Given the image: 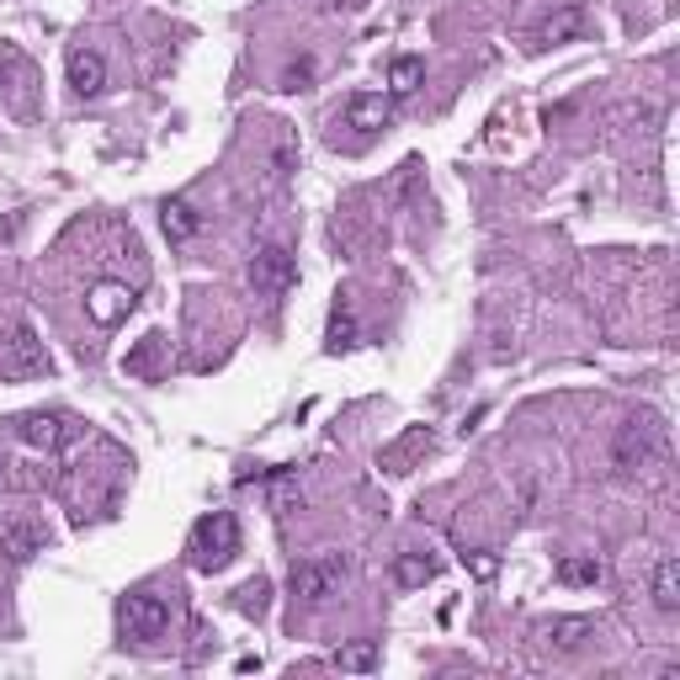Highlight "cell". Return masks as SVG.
<instances>
[{
    "label": "cell",
    "mask_w": 680,
    "mask_h": 680,
    "mask_svg": "<svg viewBox=\"0 0 680 680\" xmlns=\"http://www.w3.org/2000/svg\"><path fill=\"white\" fill-rule=\"evenodd\" d=\"M16 437L27 441V446H38V452H59L64 441L75 437V426H70L64 415H43V409H33V415L16 420Z\"/></svg>",
    "instance_id": "cell-5"
},
{
    "label": "cell",
    "mask_w": 680,
    "mask_h": 680,
    "mask_svg": "<svg viewBox=\"0 0 680 680\" xmlns=\"http://www.w3.org/2000/svg\"><path fill=\"white\" fill-rule=\"evenodd\" d=\"M70 85H75L81 96H102V91H107V64H102V53L75 48V53H70Z\"/></svg>",
    "instance_id": "cell-10"
},
{
    "label": "cell",
    "mask_w": 680,
    "mask_h": 680,
    "mask_svg": "<svg viewBox=\"0 0 680 680\" xmlns=\"http://www.w3.org/2000/svg\"><path fill=\"white\" fill-rule=\"evenodd\" d=\"M118 628H122V639H139V643L160 639L165 628H170V600L155 596V590H133L118 606Z\"/></svg>",
    "instance_id": "cell-2"
},
{
    "label": "cell",
    "mask_w": 680,
    "mask_h": 680,
    "mask_svg": "<svg viewBox=\"0 0 680 680\" xmlns=\"http://www.w3.org/2000/svg\"><path fill=\"white\" fill-rule=\"evenodd\" d=\"M420 75H426V64H420L415 53H404V59H394V70H389V91H394V96H409V91L420 85Z\"/></svg>",
    "instance_id": "cell-16"
},
{
    "label": "cell",
    "mask_w": 680,
    "mask_h": 680,
    "mask_svg": "<svg viewBox=\"0 0 680 680\" xmlns=\"http://www.w3.org/2000/svg\"><path fill=\"white\" fill-rule=\"evenodd\" d=\"M389 96H378V91H361L351 96V107H346V128H357V133H378V128H389Z\"/></svg>",
    "instance_id": "cell-8"
},
{
    "label": "cell",
    "mask_w": 680,
    "mask_h": 680,
    "mask_svg": "<svg viewBox=\"0 0 680 680\" xmlns=\"http://www.w3.org/2000/svg\"><path fill=\"white\" fill-rule=\"evenodd\" d=\"M0 537H5V553H11V559H33L43 542H48V532L33 526V521H11V526H0Z\"/></svg>",
    "instance_id": "cell-12"
},
{
    "label": "cell",
    "mask_w": 680,
    "mask_h": 680,
    "mask_svg": "<svg viewBox=\"0 0 680 680\" xmlns=\"http://www.w3.org/2000/svg\"><path fill=\"white\" fill-rule=\"evenodd\" d=\"M559 574H563V585H596V580H600V563L596 559H563Z\"/></svg>",
    "instance_id": "cell-20"
},
{
    "label": "cell",
    "mask_w": 680,
    "mask_h": 680,
    "mask_svg": "<svg viewBox=\"0 0 680 680\" xmlns=\"http://www.w3.org/2000/svg\"><path fill=\"white\" fill-rule=\"evenodd\" d=\"M235 596H240V611H255V617H261V611H266V596H272V585H266V580H250V585H240Z\"/></svg>",
    "instance_id": "cell-21"
},
{
    "label": "cell",
    "mask_w": 680,
    "mask_h": 680,
    "mask_svg": "<svg viewBox=\"0 0 680 680\" xmlns=\"http://www.w3.org/2000/svg\"><path fill=\"white\" fill-rule=\"evenodd\" d=\"M128 309H133V287H122V282H96V287L85 293V314L96 324L128 320Z\"/></svg>",
    "instance_id": "cell-6"
},
{
    "label": "cell",
    "mask_w": 680,
    "mask_h": 680,
    "mask_svg": "<svg viewBox=\"0 0 680 680\" xmlns=\"http://www.w3.org/2000/svg\"><path fill=\"white\" fill-rule=\"evenodd\" d=\"M394 580H399L404 590H420V585H431V580H437V563L420 559V553H404V559L394 563Z\"/></svg>",
    "instance_id": "cell-14"
},
{
    "label": "cell",
    "mask_w": 680,
    "mask_h": 680,
    "mask_svg": "<svg viewBox=\"0 0 680 680\" xmlns=\"http://www.w3.org/2000/svg\"><path fill=\"white\" fill-rule=\"evenodd\" d=\"M293 282H298V266H293V255H287L282 244H261V250L250 255V287H255L261 298H282Z\"/></svg>",
    "instance_id": "cell-4"
},
{
    "label": "cell",
    "mask_w": 680,
    "mask_h": 680,
    "mask_svg": "<svg viewBox=\"0 0 680 680\" xmlns=\"http://www.w3.org/2000/svg\"><path fill=\"white\" fill-rule=\"evenodd\" d=\"M357 341V320H351V309H335L330 314V351H346Z\"/></svg>",
    "instance_id": "cell-19"
},
{
    "label": "cell",
    "mask_w": 680,
    "mask_h": 680,
    "mask_svg": "<svg viewBox=\"0 0 680 680\" xmlns=\"http://www.w3.org/2000/svg\"><path fill=\"white\" fill-rule=\"evenodd\" d=\"M463 563H474L479 580H494V559H484V553H463Z\"/></svg>",
    "instance_id": "cell-22"
},
{
    "label": "cell",
    "mask_w": 680,
    "mask_h": 680,
    "mask_svg": "<svg viewBox=\"0 0 680 680\" xmlns=\"http://www.w3.org/2000/svg\"><path fill=\"white\" fill-rule=\"evenodd\" d=\"M187 553H192V569L202 574H218L224 563L240 553V521L229 516V511H213V516H202L192 526V542H187Z\"/></svg>",
    "instance_id": "cell-1"
},
{
    "label": "cell",
    "mask_w": 680,
    "mask_h": 680,
    "mask_svg": "<svg viewBox=\"0 0 680 680\" xmlns=\"http://www.w3.org/2000/svg\"><path fill=\"white\" fill-rule=\"evenodd\" d=\"M372 665H378V643L372 639H361V643H351V648L335 654V670H372Z\"/></svg>",
    "instance_id": "cell-17"
},
{
    "label": "cell",
    "mask_w": 680,
    "mask_h": 680,
    "mask_svg": "<svg viewBox=\"0 0 680 680\" xmlns=\"http://www.w3.org/2000/svg\"><path fill=\"white\" fill-rule=\"evenodd\" d=\"M0 468H5V463H0Z\"/></svg>",
    "instance_id": "cell-23"
},
{
    "label": "cell",
    "mask_w": 680,
    "mask_h": 680,
    "mask_svg": "<svg viewBox=\"0 0 680 680\" xmlns=\"http://www.w3.org/2000/svg\"><path fill=\"white\" fill-rule=\"evenodd\" d=\"M160 229H165V240H170V244H187L202 229V213L187 198H170L160 207Z\"/></svg>",
    "instance_id": "cell-9"
},
{
    "label": "cell",
    "mask_w": 680,
    "mask_h": 680,
    "mask_svg": "<svg viewBox=\"0 0 680 680\" xmlns=\"http://www.w3.org/2000/svg\"><path fill=\"white\" fill-rule=\"evenodd\" d=\"M654 600H659V611H676L680 606V563L676 559H659V569H654Z\"/></svg>",
    "instance_id": "cell-13"
},
{
    "label": "cell",
    "mask_w": 680,
    "mask_h": 680,
    "mask_svg": "<svg viewBox=\"0 0 680 680\" xmlns=\"http://www.w3.org/2000/svg\"><path fill=\"white\" fill-rule=\"evenodd\" d=\"M596 633V622H585V617H563V622H548V643H559V648H574V643H585Z\"/></svg>",
    "instance_id": "cell-15"
},
{
    "label": "cell",
    "mask_w": 680,
    "mask_h": 680,
    "mask_svg": "<svg viewBox=\"0 0 680 680\" xmlns=\"http://www.w3.org/2000/svg\"><path fill=\"white\" fill-rule=\"evenodd\" d=\"M11 351H16V367H22V372H38V367H48V357H43L38 341H33V330H16V335H11Z\"/></svg>",
    "instance_id": "cell-18"
},
{
    "label": "cell",
    "mask_w": 680,
    "mask_h": 680,
    "mask_svg": "<svg viewBox=\"0 0 680 680\" xmlns=\"http://www.w3.org/2000/svg\"><path fill=\"white\" fill-rule=\"evenodd\" d=\"M585 33V11L580 5H563L559 16H548L542 27H537V48H559V43H574Z\"/></svg>",
    "instance_id": "cell-11"
},
{
    "label": "cell",
    "mask_w": 680,
    "mask_h": 680,
    "mask_svg": "<svg viewBox=\"0 0 680 680\" xmlns=\"http://www.w3.org/2000/svg\"><path fill=\"white\" fill-rule=\"evenodd\" d=\"M346 580V559L341 553H324V559H303V563H293V596L298 600H324V596H335V585Z\"/></svg>",
    "instance_id": "cell-3"
},
{
    "label": "cell",
    "mask_w": 680,
    "mask_h": 680,
    "mask_svg": "<svg viewBox=\"0 0 680 680\" xmlns=\"http://www.w3.org/2000/svg\"><path fill=\"white\" fill-rule=\"evenodd\" d=\"M654 441H659L654 420H628V426H622V437H617V468H622V474L643 468V463H648V452H654Z\"/></svg>",
    "instance_id": "cell-7"
}]
</instances>
